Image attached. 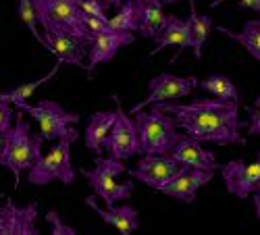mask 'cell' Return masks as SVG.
I'll return each mask as SVG.
<instances>
[{
  "label": "cell",
  "instance_id": "obj_1",
  "mask_svg": "<svg viewBox=\"0 0 260 235\" xmlns=\"http://www.w3.org/2000/svg\"><path fill=\"white\" fill-rule=\"evenodd\" d=\"M154 106L175 117V123L181 129L200 144H246V140L240 136L244 123L240 121V104L235 100L196 98L189 104L156 102Z\"/></svg>",
  "mask_w": 260,
  "mask_h": 235
},
{
  "label": "cell",
  "instance_id": "obj_2",
  "mask_svg": "<svg viewBox=\"0 0 260 235\" xmlns=\"http://www.w3.org/2000/svg\"><path fill=\"white\" fill-rule=\"evenodd\" d=\"M136 129H138V154H169L183 136L179 133V125L173 115L160 111L152 104V111L144 113L142 109L134 113Z\"/></svg>",
  "mask_w": 260,
  "mask_h": 235
},
{
  "label": "cell",
  "instance_id": "obj_3",
  "mask_svg": "<svg viewBox=\"0 0 260 235\" xmlns=\"http://www.w3.org/2000/svg\"><path fill=\"white\" fill-rule=\"evenodd\" d=\"M40 146H42L40 136H34L31 125L19 115L15 125L5 133L3 154H0V166H7L15 175V187H19L21 173L29 171L40 160L42 156Z\"/></svg>",
  "mask_w": 260,
  "mask_h": 235
},
{
  "label": "cell",
  "instance_id": "obj_4",
  "mask_svg": "<svg viewBox=\"0 0 260 235\" xmlns=\"http://www.w3.org/2000/svg\"><path fill=\"white\" fill-rule=\"evenodd\" d=\"M79 131L69 127L67 136L56 140V146L50 148L46 156H40V160L29 169V183L34 185H46L58 179L62 185H71L75 179V171L71 164V144L77 142Z\"/></svg>",
  "mask_w": 260,
  "mask_h": 235
},
{
  "label": "cell",
  "instance_id": "obj_5",
  "mask_svg": "<svg viewBox=\"0 0 260 235\" xmlns=\"http://www.w3.org/2000/svg\"><path fill=\"white\" fill-rule=\"evenodd\" d=\"M83 177L90 181L92 189L96 191V196H100L108 208H113L117 204V200H127L132 196L134 191V183L132 181H125V183H119V175L125 173V166H123V160L119 158H102V156H96L94 160V169H83L81 171Z\"/></svg>",
  "mask_w": 260,
  "mask_h": 235
},
{
  "label": "cell",
  "instance_id": "obj_6",
  "mask_svg": "<svg viewBox=\"0 0 260 235\" xmlns=\"http://www.w3.org/2000/svg\"><path fill=\"white\" fill-rule=\"evenodd\" d=\"M38 23L50 33H67L88 40L81 27L79 0H34Z\"/></svg>",
  "mask_w": 260,
  "mask_h": 235
},
{
  "label": "cell",
  "instance_id": "obj_7",
  "mask_svg": "<svg viewBox=\"0 0 260 235\" xmlns=\"http://www.w3.org/2000/svg\"><path fill=\"white\" fill-rule=\"evenodd\" d=\"M15 106L19 111H25L27 115H31L38 121V125H40V140L42 142L58 140L62 136H67L69 127L81 119L77 113L64 111L60 104H56L52 100H40L34 106L27 104V102H19Z\"/></svg>",
  "mask_w": 260,
  "mask_h": 235
},
{
  "label": "cell",
  "instance_id": "obj_8",
  "mask_svg": "<svg viewBox=\"0 0 260 235\" xmlns=\"http://www.w3.org/2000/svg\"><path fill=\"white\" fill-rule=\"evenodd\" d=\"M117 102V109H115V123L111 127V131L104 138V144L108 154L113 158H119V160H127L138 154V129H136V123L129 119L123 109H121V102L119 98H115Z\"/></svg>",
  "mask_w": 260,
  "mask_h": 235
},
{
  "label": "cell",
  "instance_id": "obj_9",
  "mask_svg": "<svg viewBox=\"0 0 260 235\" xmlns=\"http://www.w3.org/2000/svg\"><path fill=\"white\" fill-rule=\"evenodd\" d=\"M183 169L185 164L177 162L175 158H171L167 154H144L134 169H129V171L125 169V173H129L132 177L146 183L148 187H154L158 191L167 181L179 175Z\"/></svg>",
  "mask_w": 260,
  "mask_h": 235
},
{
  "label": "cell",
  "instance_id": "obj_10",
  "mask_svg": "<svg viewBox=\"0 0 260 235\" xmlns=\"http://www.w3.org/2000/svg\"><path fill=\"white\" fill-rule=\"evenodd\" d=\"M200 85V81L196 77H177L171 73H160L156 75L152 81L148 83V98L142 100L140 104L132 106V115L138 113L140 109H144L146 104H156V102H169L175 98H185L189 96L193 90Z\"/></svg>",
  "mask_w": 260,
  "mask_h": 235
},
{
  "label": "cell",
  "instance_id": "obj_11",
  "mask_svg": "<svg viewBox=\"0 0 260 235\" xmlns=\"http://www.w3.org/2000/svg\"><path fill=\"white\" fill-rule=\"evenodd\" d=\"M221 173L227 189L233 196L244 200L260 189V154H258V160L252 164L244 160H231L223 166Z\"/></svg>",
  "mask_w": 260,
  "mask_h": 235
},
{
  "label": "cell",
  "instance_id": "obj_12",
  "mask_svg": "<svg viewBox=\"0 0 260 235\" xmlns=\"http://www.w3.org/2000/svg\"><path fill=\"white\" fill-rule=\"evenodd\" d=\"M132 42H134V31H117L111 27L98 31L96 36L90 38V46H88L90 62L85 65V71H92L100 62L115 58L117 50L123 46H129Z\"/></svg>",
  "mask_w": 260,
  "mask_h": 235
},
{
  "label": "cell",
  "instance_id": "obj_13",
  "mask_svg": "<svg viewBox=\"0 0 260 235\" xmlns=\"http://www.w3.org/2000/svg\"><path fill=\"white\" fill-rule=\"evenodd\" d=\"M38 206L36 202L27 206H15L13 200L7 198V204L0 206V235H38L36 229Z\"/></svg>",
  "mask_w": 260,
  "mask_h": 235
},
{
  "label": "cell",
  "instance_id": "obj_14",
  "mask_svg": "<svg viewBox=\"0 0 260 235\" xmlns=\"http://www.w3.org/2000/svg\"><path fill=\"white\" fill-rule=\"evenodd\" d=\"M212 173H214V171L185 166L179 175H175L171 181H167L158 191H162V194H167V196L177 198L181 202L191 204L193 200H196V191L212 179Z\"/></svg>",
  "mask_w": 260,
  "mask_h": 235
},
{
  "label": "cell",
  "instance_id": "obj_15",
  "mask_svg": "<svg viewBox=\"0 0 260 235\" xmlns=\"http://www.w3.org/2000/svg\"><path fill=\"white\" fill-rule=\"evenodd\" d=\"M44 42H46V50H50L60 62H71L81 69H85L83 58L88 54L90 42L77 38V36H67V33H50L44 31Z\"/></svg>",
  "mask_w": 260,
  "mask_h": 235
},
{
  "label": "cell",
  "instance_id": "obj_16",
  "mask_svg": "<svg viewBox=\"0 0 260 235\" xmlns=\"http://www.w3.org/2000/svg\"><path fill=\"white\" fill-rule=\"evenodd\" d=\"M169 156L175 158L181 164H185V166H191V169H204V171L219 169L214 154L204 150V148L200 146V142L189 138V136L181 138L175 146H173V150L169 152Z\"/></svg>",
  "mask_w": 260,
  "mask_h": 235
},
{
  "label": "cell",
  "instance_id": "obj_17",
  "mask_svg": "<svg viewBox=\"0 0 260 235\" xmlns=\"http://www.w3.org/2000/svg\"><path fill=\"white\" fill-rule=\"evenodd\" d=\"M136 15H138V31L142 38H156L165 23H167V13L158 0H134Z\"/></svg>",
  "mask_w": 260,
  "mask_h": 235
},
{
  "label": "cell",
  "instance_id": "obj_18",
  "mask_svg": "<svg viewBox=\"0 0 260 235\" xmlns=\"http://www.w3.org/2000/svg\"><path fill=\"white\" fill-rule=\"evenodd\" d=\"M85 204H88L90 208H94L98 215L102 217V221L106 223V225H111V227H115L119 233H123V235H129V233H134L138 227H140V217H138V210L134 208V206H113V208H108V210H104V208H100L98 204H96V198L94 196H88L85 198Z\"/></svg>",
  "mask_w": 260,
  "mask_h": 235
},
{
  "label": "cell",
  "instance_id": "obj_19",
  "mask_svg": "<svg viewBox=\"0 0 260 235\" xmlns=\"http://www.w3.org/2000/svg\"><path fill=\"white\" fill-rule=\"evenodd\" d=\"M156 40V48L152 50V54L165 50L167 46H177L181 50L191 48V33H189V23L187 21H181L177 17L169 15L167 17V23L162 27V31L154 38ZM179 50V52H181Z\"/></svg>",
  "mask_w": 260,
  "mask_h": 235
},
{
  "label": "cell",
  "instance_id": "obj_20",
  "mask_svg": "<svg viewBox=\"0 0 260 235\" xmlns=\"http://www.w3.org/2000/svg\"><path fill=\"white\" fill-rule=\"evenodd\" d=\"M113 123H115V111L94 113L88 121V127H85V146L98 154L102 150L104 138L108 136V131H111Z\"/></svg>",
  "mask_w": 260,
  "mask_h": 235
},
{
  "label": "cell",
  "instance_id": "obj_21",
  "mask_svg": "<svg viewBox=\"0 0 260 235\" xmlns=\"http://www.w3.org/2000/svg\"><path fill=\"white\" fill-rule=\"evenodd\" d=\"M189 33H191V48H193V56L200 58L202 56V46H204V42L212 29V19L208 15H198L196 11V3L193 0H189Z\"/></svg>",
  "mask_w": 260,
  "mask_h": 235
},
{
  "label": "cell",
  "instance_id": "obj_22",
  "mask_svg": "<svg viewBox=\"0 0 260 235\" xmlns=\"http://www.w3.org/2000/svg\"><path fill=\"white\" fill-rule=\"evenodd\" d=\"M221 33H225L227 38L240 42V44L250 52V56H254L256 60H260V19H254V21H246L244 23V29L240 33H235L227 27H216Z\"/></svg>",
  "mask_w": 260,
  "mask_h": 235
},
{
  "label": "cell",
  "instance_id": "obj_23",
  "mask_svg": "<svg viewBox=\"0 0 260 235\" xmlns=\"http://www.w3.org/2000/svg\"><path fill=\"white\" fill-rule=\"evenodd\" d=\"M200 88L208 94H212L216 100H240V90H237V85L223 73H212L208 75L202 83Z\"/></svg>",
  "mask_w": 260,
  "mask_h": 235
},
{
  "label": "cell",
  "instance_id": "obj_24",
  "mask_svg": "<svg viewBox=\"0 0 260 235\" xmlns=\"http://www.w3.org/2000/svg\"><path fill=\"white\" fill-rule=\"evenodd\" d=\"M60 65H62V62L58 60L56 65H54L44 77H40V79H36V81H29V83H21V85H17V88H13V90H9V92H0V98H3L5 102H13V104H19V102L29 100V96H31L38 88H42V85H44L46 81H50V79L58 73Z\"/></svg>",
  "mask_w": 260,
  "mask_h": 235
},
{
  "label": "cell",
  "instance_id": "obj_25",
  "mask_svg": "<svg viewBox=\"0 0 260 235\" xmlns=\"http://www.w3.org/2000/svg\"><path fill=\"white\" fill-rule=\"evenodd\" d=\"M106 25L117 31H138V15H136V5L134 0L121 3L119 13L106 21Z\"/></svg>",
  "mask_w": 260,
  "mask_h": 235
},
{
  "label": "cell",
  "instance_id": "obj_26",
  "mask_svg": "<svg viewBox=\"0 0 260 235\" xmlns=\"http://www.w3.org/2000/svg\"><path fill=\"white\" fill-rule=\"evenodd\" d=\"M17 11H19V17H21V23L34 33V38L40 42V44L46 46L44 36H40V31H38V19H36V11H34V0H19Z\"/></svg>",
  "mask_w": 260,
  "mask_h": 235
},
{
  "label": "cell",
  "instance_id": "obj_27",
  "mask_svg": "<svg viewBox=\"0 0 260 235\" xmlns=\"http://www.w3.org/2000/svg\"><path fill=\"white\" fill-rule=\"evenodd\" d=\"M83 13V11H81ZM81 27H83V33H85V38H88V42H90V38L92 36H96L98 31H102V29H106L108 25H106V19H100V17H94V15H81Z\"/></svg>",
  "mask_w": 260,
  "mask_h": 235
},
{
  "label": "cell",
  "instance_id": "obj_28",
  "mask_svg": "<svg viewBox=\"0 0 260 235\" xmlns=\"http://www.w3.org/2000/svg\"><path fill=\"white\" fill-rule=\"evenodd\" d=\"M46 221L50 223V227H52V233H54V235H75V233H77L71 225L62 223L60 215H58V212H54V210H50L48 215H46Z\"/></svg>",
  "mask_w": 260,
  "mask_h": 235
},
{
  "label": "cell",
  "instance_id": "obj_29",
  "mask_svg": "<svg viewBox=\"0 0 260 235\" xmlns=\"http://www.w3.org/2000/svg\"><path fill=\"white\" fill-rule=\"evenodd\" d=\"M106 7L108 5L104 3V0H79V9L85 15H94V17H100V19H106V13H104Z\"/></svg>",
  "mask_w": 260,
  "mask_h": 235
},
{
  "label": "cell",
  "instance_id": "obj_30",
  "mask_svg": "<svg viewBox=\"0 0 260 235\" xmlns=\"http://www.w3.org/2000/svg\"><path fill=\"white\" fill-rule=\"evenodd\" d=\"M13 111H11V106L9 102H5L3 98H0V136H5L11 127H13Z\"/></svg>",
  "mask_w": 260,
  "mask_h": 235
},
{
  "label": "cell",
  "instance_id": "obj_31",
  "mask_svg": "<svg viewBox=\"0 0 260 235\" xmlns=\"http://www.w3.org/2000/svg\"><path fill=\"white\" fill-rule=\"evenodd\" d=\"M248 113H250L248 133H252V136H260V96L256 98V102L248 109Z\"/></svg>",
  "mask_w": 260,
  "mask_h": 235
},
{
  "label": "cell",
  "instance_id": "obj_32",
  "mask_svg": "<svg viewBox=\"0 0 260 235\" xmlns=\"http://www.w3.org/2000/svg\"><path fill=\"white\" fill-rule=\"evenodd\" d=\"M221 3H227V0H212L210 9L219 7ZM237 7H240V9H250V11H254V13L260 15V0H237Z\"/></svg>",
  "mask_w": 260,
  "mask_h": 235
},
{
  "label": "cell",
  "instance_id": "obj_33",
  "mask_svg": "<svg viewBox=\"0 0 260 235\" xmlns=\"http://www.w3.org/2000/svg\"><path fill=\"white\" fill-rule=\"evenodd\" d=\"M254 206H256V217L260 219V189L254 191Z\"/></svg>",
  "mask_w": 260,
  "mask_h": 235
},
{
  "label": "cell",
  "instance_id": "obj_34",
  "mask_svg": "<svg viewBox=\"0 0 260 235\" xmlns=\"http://www.w3.org/2000/svg\"><path fill=\"white\" fill-rule=\"evenodd\" d=\"M104 3H106V5H113V7H121L123 0H104Z\"/></svg>",
  "mask_w": 260,
  "mask_h": 235
},
{
  "label": "cell",
  "instance_id": "obj_35",
  "mask_svg": "<svg viewBox=\"0 0 260 235\" xmlns=\"http://www.w3.org/2000/svg\"><path fill=\"white\" fill-rule=\"evenodd\" d=\"M158 3L165 7V5H173V3H179V0H158Z\"/></svg>",
  "mask_w": 260,
  "mask_h": 235
},
{
  "label": "cell",
  "instance_id": "obj_36",
  "mask_svg": "<svg viewBox=\"0 0 260 235\" xmlns=\"http://www.w3.org/2000/svg\"><path fill=\"white\" fill-rule=\"evenodd\" d=\"M3 142H5V136H0V154H3Z\"/></svg>",
  "mask_w": 260,
  "mask_h": 235
},
{
  "label": "cell",
  "instance_id": "obj_37",
  "mask_svg": "<svg viewBox=\"0 0 260 235\" xmlns=\"http://www.w3.org/2000/svg\"><path fill=\"white\" fill-rule=\"evenodd\" d=\"M3 198H5V196H3V194H0V200H3Z\"/></svg>",
  "mask_w": 260,
  "mask_h": 235
}]
</instances>
